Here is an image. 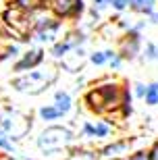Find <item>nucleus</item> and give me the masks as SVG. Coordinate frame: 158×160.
Returning <instances> with one entry per match:
<instances>
[{"instance_id":"obj_1","label":"nucleus","mask_w":158,"mask_h":160,"mask_svg":"<svg viewBox=\"0 0 158 160\" xmlns=\"http://www.w3.org/2000/svg\"><path fill=\"white\" fill-rule=\"evenodd\" d=\"M89 104L96 110H104V108H117L121 104V92L112 85H104L102 89H96L88 96Z\"/></svg>"},{"instance_id":"obj_2","label":"nucleus","mask_w":158,"mask_h":160,"mask_svg":"<svg viewBox=\"0 0 158 160\" xmlns=\"http://www.w3.org/2000/svg\"><path fill=\"white\" fill-rule=\"evenodd\" d=\"M0 127L13 137H21L27 131V121L21 114L13 112V110H2L0 112Z\"/></svg>"},{"instance_id":"obj_3","label":"nucleus","mask_w":158,"mask_h":160,"mask_svg":"<svg viewBox=\"0 0 158 160\" xmlns=\"http://www.w3.org/2000/svg\"><path fill=\"white\" fill-rule=\"evenodd\" d=\"M71 133L67 129H60V127H52V129H46L40 137V148L44 150H56L63 148L64 143H69Z\"/></svg>"},{"instance_id":"obj_4","label":"nucleus","mask_w":158,"mask_h":160,"mask_svg":"<svg viewBox=\"0 0 158 160\" xmlns=\"http://www.w3.org/2000/svg\"><path fill=\"white\" fill-rule=\"evenodd\" d=\"M6 23L13 27V31L17 33V36H27V31H29V15L25 11H21V8H13V11H6L4 15Z\"/></svg>"},{"instance_id":"obj_5","label":"nucleus","mask_w":158,"mask_h":160,"mask_svg":"<svg viewBox=\"0 0 158 160\" xmlns=\"http://www.w3.org/2000/svg\"><path fill=\"white\" fill-rule=\"evenodd\" d=\"M52 6L59 15L67 17V15H73L81 8V0H52Z\"/></svg>"},{"instance_id":"obj_6","label":"nucleus","mask_w":158,"mask_h":160,"mask_svg":"<svg viewBox=\"0 0 158 160\" xmlns=\"http://www.w3.org/2000/svg\"><path fill=\"white\" fill-rule=\"evenodd\" d=\"M40 60H42V52H40V50H35V52L27 54V56H25V58L21 60V62H19V65H17V69L21 71V69H27V67H33V65H38Z\"/></svg>"},{"instance_id":"obj_7","label":"nucleus","mask_w":158,"mask_h":160,"mask_svg":"<svg viewBox=\"0 0 158 160\" xmlns=\"http://www.w3.org/2000/svg\"><path fill=\"white\" fill-rule=\"evenodd\" d=\"M59 29V25L56 23H52V21H46V23H42L40 25V38L42 40H52V36H54V31Z\"/></svg>"},{"instance_id":"obj_8","label":"nucleus","mask_w":158,"mask_h":160,"mask_svg":"<svg viewBox=\"0 0 158 160\" xmlns=\"http://www.w3.org/2000/svg\"><path fill=\"white\" fill-rule=\"evenodd\" d=\"M146 100H148V104H156L158 102V85H150V89L146 94Z\"/></svg>"},{"instance_id":"obj_9","label":"nucleus","mask_w":158,"mask_h":160,"mask_svg":"<svg viewBox=\"0 0 158 160\" xmlns=\"http://www.w3.org/2000/svg\"><path fill=\"white\" fill-rule=\"evenodd\" d=\"M56 100H59V110H67L69 108V96L67 94H56Z\"/></svg>"},{"instance_id":"obj_10","label":"nucleus","mask_w":158,"mask_h":160,"mask_svg":"<svg viewBox=\"0 0 158 160\" xmlns=\"http://www.w3.org/2000/svg\"><path fill=\"white\" fill-rule=\"evenodd\" d=\"M59 114H60L59 108H42V117L44 119H56Z\"/></svg>"},{"instance_id":"obj_11","label":"nucleus","mask_w":158,"mask_h":160,"mask_svg":"<svg viewBox=\"0 0 158 160\" xmlns=\"http://www.w3.org/2000/svg\"><path fill=\"white\" fill-rule=\"evenodd\" d=\"M133 4H135V8L144 11V8H150L154 4V0H133Z\"/></svg>"},{"instance_id":"obj_12","label":"nucleus","mask_w":158,"mask_h":160,"mask_svg":"<svg viewBox=\"0 0 158 160\" xmlns=\"http://www.w3.org/2000/svg\"><path fill=\"white\" fill-rule=\"evenodd\" d=\"M89 133H98V135H106V125H98V127H88Z\"/></svg>"},{"instance_id":"obj_13","label":"nucleus","mask_w":158,"mask_h":160,"mask_svg":"<svg viewBox=\"0 0 158 160\" xmlns=\"http://www.w3.org/2000/svg\"><path fill=\"white\" fill-rule=\"evenodd\" d=\"M108 56H110V54H108V52H102V54H96V56H94V62H96V65H102V62H104V60H106V58H108Z\"/></svg>"},{"instance_id":"obj_14","label":"nucleus","mask_w":158,"mask_h":160,"mask_svg":"<svg viewBox=\"0 0 158 160\" xmlns=\"http://www.w3.org/2000/svg\"><path fill=\"white\" fill-rule=\"evenodd\" d=\"M150 160H158V142H156V146L152 148V154H150Z\"/></svg>"},{"instance_id":"obj_15","label":"nucleus","mask_w":158,"mask_h":160,"mask_svg":"<svg viewBox=\"0 0 158 160\" xmlns=\"http://www.w3.org/2000/svg\"><path fill=\"white\" fill-rule=\"evenodd\" d=\"M112 4L117 6V8H123V6L127 4V0H112Z\"/></svg>"},{"instance_id":"obj_16","label":"nucleus","mask_w":158,"mask_h":160,"mask_svg":"<svg viewBox=\"0 0 158 160\" xmlns=\"http://www.w3.org/2000/svg\"><path fill=\"white\" fill-rule=\"evenodd\" d=\"M131 160H148V158H146V154H135Z\"/></svg>"}]
</instances>
